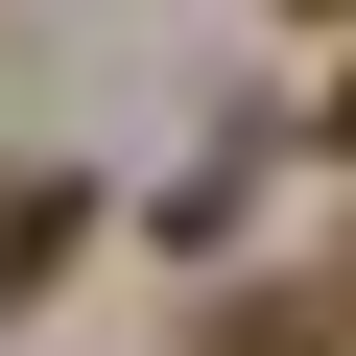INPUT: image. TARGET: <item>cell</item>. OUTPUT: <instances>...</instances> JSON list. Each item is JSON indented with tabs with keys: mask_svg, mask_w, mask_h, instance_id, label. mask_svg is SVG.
<instances>
[{
	"mask_svg": "<svg viewBox=\"0 0 356 356\" xmlns=\"http://www.w3.org/2000/svg\"><path fill=\"white\" fill-rule=\"evenodd\" d=\"M332 309H356V285H214V309H191V356H356Z\"/></svg>",
	"mask_w": 356,
	"mask_h": 356,
	"instance_id": "obj_1",
	"label": "cell"
},
{
	"mask_svg": "<svg viewBox=\"0 0 356 356\" xmlns=\"http://www.w3.org/2000/svg\"><path fill=\"white\" fill-rule=\"evenodd\" d=\"M332 143H356V95H332Z\"/></svg>",
	"mask_w": 356,
	"mask_h": 356,
	"instance_id": "obj_2",
	"label": "cell"
},
{
	"mask_svg": "<svg viewBox=\"0 0 356 356\" xmlns=\"http://www.w3.org/2000/svg\"><path fill=\"white\" fill-rule=\"evenodd\" d=\"M332 24H356V0H332Z\"/></svg>",
	"mask_w": 356,
	"mask_h": 356,
	"instance_id": "obj_3",
	"label": "cell"
}]
</instances>
